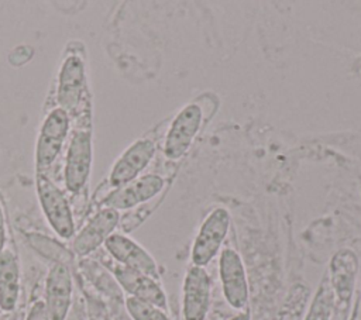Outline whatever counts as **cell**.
Masks as SVG:
<instances>
[{
  "instance_id": "obj_21",
  "label": "cell",
  "mask_w": 361,
  "mask_h": 320,
  "mask_svg": "<svg viewBox=\"0 0 361 320\" xmlns=\"http://www.w3.org/2000/svg\"><path fill=\"white\" fill-rule=\"evenodd\" d=\"M228 320H251V319H250V313L244 312V313H240V314H237V316H234V317H231Z\"/></svg>"
},
{
  "instance_id": "obj_3",
  "label": "cell",
  "mask_w": 361,
  "mask_h": 320,
  "mask_svg": "<svg viewBox=\"0 0 361 320\" xmlns=\"http://www.w3.org/2000/svg\"><path fill=\"white\" fill-rule=\"evenodd\" d=\"M203 124V110L197 101L186 104L171 123L165 144L164 154L168 159L176 161L186 155L193 140Z\"/></svg>"
},
{
  "instance_id": "obj_9",
  "label": "cell",
  "mask_w": 361,
  "mask_h": 320,
  "mask_svg": "<svg viewBox=\"0 0 361 320\" xmlns=\"http://www.w3.org/2000/svg\"><path fill=\"white\" fill-rule=\"evenodd\" d=\"M92 152V134L89 131H78L71 140L63 172L69 192H78L86 185L90 175Z\"/></svg>"
},
{
  "instance_id": "obj_20",
  "label": "cell",
  "mask_w": 361,
  "mask_h": 320,
  "mask_svg": "<svg viewBox=\"0 0 361 320\" xmlns=\"http://www.w3.org/2000/svg\"><path fill=\"white\" fill-rule=\"evenodd\" d=\"M4 245H6V220H4L3 207L0 204V254L4 251Z\"/></svg>"
},
{
  "instance_id": "obj_6",
  "label": "cell",
  "mask_w": 361,
  "mask_h": 320,
  "mask_svg": "<svg viewBox=\"0 0 361 320\" xmlns=\"http://www.w3.org/2000/svg\"><path fill=\"white\" fill-rule=\"evenodd\" d=\"M212 279L203 266L192 265L183 281L182 312L185 320H204L210 307Z\"/></svg>"
},
{
  "instance_id": "obj_18",
  "label": "cell",
  "mask_w": 361,
  "mask_h": 320,
  "mask_svg": "<svg viewBox=\"0 0 361 320\" xmlns=\"http://www.w3.org/2000/svg\"><path fill=\"white\" fill-rule=\"evenodd\" d=\"M126 309L133 320H171L162 309L133 296L126 299Z\"/></svg>"
},
{
  "instance_id": "obj_14",
  "label": "cell",
  "mask_w": 361,
  "mask_h": 320,
  "mask_svg": "<svg viewBox=\"0 0 361 320\" xmlns=\"http://www.w3.org/2000/svg\"><path fill=\"white\" fill-rule=\"evenodd\" d=\"M358 272V258L351 250L337 251L330 261V286L341 304L351 300L355 278Z\"/></svg>"
},
{
  "instance_id": "obj_2",
  "label": "cell",
  "mask_w": 361,
  "mask_h": 320,
  "mask_svg": "<svg viewBox=\"0 0 361 320\" xmlns=\"http://www.w3.org/2000/svg\"><path fill=\"white\" fill-rule=\"evenodd\" d=\"M230 213L224 207L214 209L202 223L199 233L192 245V264L196 266H206L219 254L228 228H230Z\"/></svg>"
},
{
  "instance_id": "obj_1",
  "label": "cell",
  "mask_w": 361,
  "mask_h": 320,
  "mask_svg": "<svg viewBox=\"0 0 361 320\" xmlns=\"http://www.w3.org/2000/svg\"><path fill=\"white\" fill-rule=\"evenodd\" d=\"M35 183L38 200L48 224L61 238H71L75 234V223L68 199L61 192V189L42 172H37Z\"/></svg>"
},
{
  "instance_id": "obj_19",
  "label": "cell",
  "mask_w": 361,
  "mask_h": 320,
  "mask_svg": "<svg viewBox=\"0 0 361 320\" xmlns=\"http://www.w3.org/2000/svg\"><path fill=\"white\" fill-rule=\"evenodd\" d=\"M25 320H49L44 300H37L28 310Z\"/></svg>"
},
{
  "instance_id": "obj_7",
  "label": "cell",
  "mask_w": 361,
  "mask_h": 320,
  "mask_svg": "<svg viewBox=\"0 0 361 320\" xmlns=\"http://www.w3.org/2000/svg\"><path fill=\"white\" fill-rule=\"evenodd\" d=\"M155 155V142L149 138H140L133 142L116 161L110 171V185L116 189L126 186L138 178Z\"/></svg>"
},
{
  "instance_id": "obj_13",
  "label": "cell",
  "mask_w": 361,
  "mask_h": 320,
  "mask_svg": "<svg viewBox=\"0 0 361 320\" xmlns=\"http://www.w3.org/2000/svg\"><path fill=\"white\" fill-rule=\"evenodd\" d=\"M45 306L49 320H65L72 302V276L63 264H54L45 281Z\"/></svg>"
},
{
  "instance_id": "obj_10",
  "label": "cell",
  "mask_w": 361,
  "mask_h": 320,
  "mask_svg": "<svg viewBox=\"0 0 361 320\" xmlns=\"http://www.w3.org/2000/svg\"><path fill=\"white\" fill-rule=\"evenodd\" d=\"M118 210L111 207L99 210L75 237L72 244L75 254L85 257L97 250L113 234L114 228L118 226Z\"/></svg>"
},
{
  "instance_id": "obj_17",
  "label": "cell",
  "mask_w": 361,
  "mask_h": 320,
  "mask_svg": "<svg viewBox=\"0 0 361 320\" xmlns=\"http://www.w3.org/2000/svg\"><path fill=\"white\" fill-rule=\"evenodd\" d=\"M334 307V293L329 279H324L312 302L305 320H331Z\"/></svg>"
},
{
  "instance_id": "obj_4",
  "label": "cell",
  "mask_w": 361,
  "mask_h": 320,
  "mask_svg": "<svg viewBox=\"0 0 361 320\" xmlns=\"http://www.w3.org/2000/svg\"><path fill=\"white\" fill-rule=\"evenodd\" d=\"M69 130L68 111L62 107L54 109L45 117L35 147V168L42 172L52 165L55 158L62 149Z\"/></svg>"
},
{
  "instance_id": "obj_16",
  "label": "cell",
  "mask_w": 361,
  "mask_h": 320,
  "mask_svg": "<svg viewBox=\"0 0 361 320\" xmlns=\"http://www.w3.org/2000/svg\"><path fill=\"white\" fill-rule=\"evenodd\" d=\"M83 83V65L76 56H71L65 61L61 72L59 101L62 109H71L79 96L80 86Z\"/></svg>"
},
{
  "instance_id": "obj_12",
  "label": "cell",
  "mask_w": 361,
  "mask_h": 320,
  "mask_svg": "<svg viewBox=\"0 0 361 320\" xmlns=\"http://www.w3.org/2000/svg\"><path fill=\"white\" fill-rule=\"evenodd\" d=\"M164 187V179L159 175L148 173L138 176L123 187L113 190L106 199L104 206L116 210H127L155 197Z\"/></svg>"
},
{
  "instance_id": "obj_5",
  "label": "cell",
  "mask_w": 361,
  "mask_h": 320,
  "mask_svg": "<svg viewBox=\"0 0 361 320\" xmlns=\"http://www.w3.org/2000/svg\"><path fill=\"white\" fill-rule=\"evenodd\" d=\"M219 273L227 303L234 309H244L248 303V282L241 257L233 248L220 254Z\"/></svg>"
},
{
  "instance_id": "obj_11",
  "label": "cell",
  "mask_w": 361,
  "mask_h": 320,
  "mask_svg": "<svg viewBox=\"0 0 361 320\" xmlns=\"http://www.w3.org/2000/svg\"><path fill=\"white\" fill-rule=\"evenodd\" d=\"M111 271L118 285L130 296L151 303L162 310L166 309V296L158 281L120 264H114Z\"/></svg>"
},
{
  "instance_id": "obj_8",
  "label": "cell",
  "mask_w": 361,
  "mask_h": 320,
  "mask_svg": "<svg viewBox=\"0 0 361 320\" xmlns=\"http://www.w3.org/2000/svg\"><path fill=\"white\" fill-rule=\"evenodd\" d=\"M103 245L117 264L145 273L155 281H159V272L155 259L149 255L147 250H144L130 237L113 233Z\"/></svg>"
},
{
  "instance_id": "obj_15",
  "label": "cell",
  "mask_w": 361,
  "mask_h": 320,
  "mask_svg": "<svg viewBox=\"0 0 361 320\" xmlns=\"http://www.w3.org/2000/svg\"><path fill=\"white\" fill-rule=\"evenodd\" d=\"M20 295V266L16 254L6 250L0 254V309L14 310Z\"/></svg>"
}]
</instances>
